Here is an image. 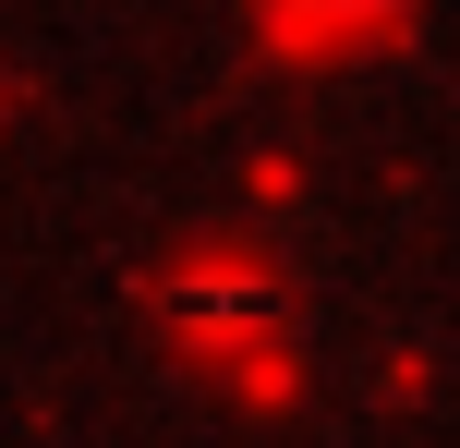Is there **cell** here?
Returning <instances> with one entry per match:
<instances>
[{
    "mask_svg": "<svg viewBox=\"0 0 460 448\" xmlns=\"http://www.w3.org/2000/svg\"><path fill=\"white\" fill-rule=\"evenodd\" d=\"M303 13H327V24H351V13H388V0H303Z\"/></svg>",
    "mask_w": 460,
    "mask_h": 448,
    "instance_id": "1",
    "label": "cell"
}]
</instances>
